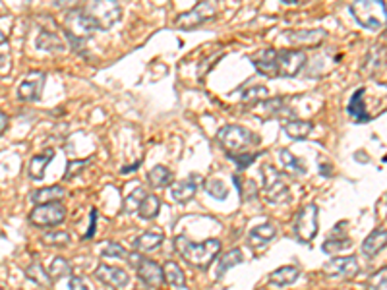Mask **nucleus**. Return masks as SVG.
Wrapping results in <instances>:
<instances>
[{"label": "nucleus", "mask_w": 387, "mask_h": 290, "mask_svg": "<svg viewBox=\"0 0 387 290\" xmlns=\"http://www.w3.org/2000/svg\"><path fill=\"white\" fill-rule=\"evenodd\" d=\"M174 247L192 267L207 269L221 252V240L209 238L204 242H192L188 237L180 234L174 238Z\"/></svg>", "instance_id": "f257e3e1"}, {"label": "nucleus", "mask_w": 387, "mask_h": 290, "mask_svg": "<svg viewBox=\"0 0 387 290\" xmlns=\"http://www.w3.org/2000/svg\"><path fill=\"white\" fill-rule=\"evenodd\" d=\"M356 22L366 29H379L386 25V2L384 0H356L349 6Z\"/></svg>", "instance_id": "f03ea898"}, {"label": "nucleus", "mask_w": 387, "mask_h": 290, "mask_svg": "<svg viewBox=\"0 0 387 290\" xmlns=\"http://www.w3.org/2000/svg\"><path fill=\"white\" fill-rule=\"evenodd\" d=\"M217 141L226 153H242L250 145H258L259 138L244 126L228 124L217 132Z\"/></svg>", "instance_id": "7ed1b4c3"}, {"label": "nucleus", "mask_w": 387, "mask_h": 290, "mask_svg": "<svg viewBox=\"0 0 387 290\" xmlns=\"http://www.w3.org/2000/svg\"><path fill=\"white\" fill-rule=\"evenodd\" d=\"M261 176H263V193L269 204L277 205L285 204L290 200V188L285 174L279 172L273 165H263L261 167Z\"/></svg>", "instance_id": "20e7f679"}, {"label": "nucleus", "mask_w": 387, "mask_h": 290, "mask_svg": "<svg viewBox=\"0 0 387 290\" xmlns=\"http://www.w3.org/2000/svg\"><path fill=\"white\" fill-rule=\"evenodd\" d=\"M82 6L87 12V16L91 18V22L95 23L97 32L110 29L120 20V12H122L119 4L113 0H105V2L93 0L89 4H82Z\"/></svg>", "instance_id": "39448f33"}, {"label": "nucleus", "mask_w": 387, "mask_h": 290, "mask_svg": "<svg viewBox=\"0 0 387 290\" xmlns=\"http://www.w3.org/2000/svg\"><path fill=\"white\" fill-rule=\"evenodd\" d=\"M215 16H217L215 4H213V2H205V0H202V2H198V4L194 6L192 10L178 14L176 20H174V25H176L178 29L190 32V29H196V27L204 25L205 22L213 20Z\"/></svg>", "instance_id": "423d86ee"}, {"label": "nucleus", "mask_w": 387, "mask_h": 290, "mask_svg": "<svg viewBox=\"0 0 387 290\" xmlns=\"http://www.w3.org/2000/svg\"><path fill=\"white\" fill-rule=\"evenodd\" d=\"M318 217H320V209H318L316 204H306L296 213V219H294V234L304 244L312 242L314 237L318 234V228H320Z\"/></svg>", "instance_id": "0eeeda50"}, {"label": "nucleus", "mask_w": 387, "mask_h": 290, "mask_svg": "<svg viewBox=\"0 0 387 290\" xmlns=\"http://www.w3.org/2000/svg\"><path fill=\"white\" fill-rule=\"evenodd\" d=\"M66 219V207L60 202H53V204L37 205L30 213V223L41 228H51V226H58L64 223Z\"/></svg>", "instance_id": "6e6552de"}, {"label": "nucleus", "mask_w": 387, "mask_h": 290, "mask_svg": "<svg viewBox=\"0 0 387 290\" xmlns=\"http://www.w3.org/2000/svg\"><path fill=\"white\" fill-rule=\"evenodd\" d=\"M304 51H277V77H294L306 66Z\"/></svg>", "instance_id": "1a4fd4ad"}, {"label": "nucleus", "mask_w": 387, "mask_h": 290, "mask_svg": "<svg viewBox=\"0 0 387 290\" xmlns=\"http://www.w3.org/2000/svg\"><path fill=\"white\" fill-rule=\"evenodd\" d=\"M45 82H47L45 72H39V70L30 72L27 77H25L22 84H20V87H18V97H20V101H23V103H35V101H39L41 95H43Z\"/></svg>", "instance_id": "9d476101"}, {"label": "nucleus", "mask_w": 387, "mask_h": 290, "mask_svg": "<svg viewBox=\"0 0 387 290\" xmlns=\"http://www.w3.org/2000/svg\"><path fill=\"white\" fill-rule=\"evenodd\" d=\"M358 261L355 256H343V258H333L323 265V273L329 277H341V279H355L358 275Z\"/></svg>", "instance_id": "9b49d317"}, {"label": "nucleus", "mask_w": 387, "mask_h": 290, "mask_svg": "<svg viewBox=\"0 0 387 290\" xmlns=\"http://www.w3.org/2000/svg\"><path fill=\"white\" fill-rule=\"evenodd\" d=\"M95 279L101 280L103 285L113 287V289H124L128 287L130 275L122 267H113V265H99L95 269Z\"/></svg>", "instance_id": "f8f14e48"}, {"label": "nucleus", "mask_w": 387, "mask_h": 290, "mask_svg": "<svg viewBox=\"0 0 387 290\" xmlns=\"http://www.w3.org/2000/svg\"><path fill=\"white\" fill-rule=\"evenodd\" d=\"M136 269H138V277L141 279V282L145 285V287H159L163 285V267L157 263V261H153V259H145L141 258L136 261Z\"/></svg>", "instance_id": "ddd939ff"}, {"label": "nucleus", "mask_w": 387, "mask_h": 290, "mask_svg": "<svg viewBox=\"0 0 387 290\" xmlns=\"http://www.w3.org/2000/svg\"><path fill=\"white\" fill-rule=\"evenodd\" d=\"M287 99L283 97H268L263 101H259L258 105H254V114H259L261 119H277V117H283L287 112Z\"/></svg>", "instance_id": "4468645a"}, {"label": "nucleus", "mask_w": 387, "mask_h": 290, "mask_svg": "<svg viewBox=\"0 0 387 290\" xmlns=\"http://www.w3.org/2000/svg\"><path fill=\"white\" fill-rule=\"evenodd\" d=\"M200 182H202V176H198V174L188 176L186 180L178 182L174 188H172V200L178 202V204H188L194 195L198 193Z\"/></svg>", "instance_id": "2eb2a0df"}, {"label": "nucleus", "mask_w": 387, "mask_h": 290, "mask_svg": "<svg viewBox=\"0 0 387 290\" xmlns=\"http://www.w3.org/2000/svg\"><path fill=\"white\" fill-rule=\"evenodd\" d=\"M254 68L256 72L268 77H277V51L275 49H266L254 58Z\"/></svg>", "instance_id": "dca6fc26"}, {"label": "nucleus", "mask_w": 387, "mask_h": 290, "mask_svg": "<svg viewBox=\"0 0 387 290\" xmlns=\"http://www.w3.org/2000/svg\"><path fill=\"white\" fill-rule=\"evenodd\" d=\"M285 37L298 47H318L327 37V33L323 29H304V32H287Z\"/></svg>", "instance_id": "f3484780"}, {"label": "nucleus", "mask_w": 387, "mask_h": 290, "mask_svg": "<svg viewBox=\"0 0 387 290\" xmlns=\"http://www.w3.org/2000/svg\"><path fill=\"white\" fill-rule=\"evenodd\" d=\"M364 95H366V89L364 87H358L353 97H351V101H349V107H347V112L353 117L355 122H368L370 117H368V112H366V103H364Z\"/></svg>", "instance_id": "a211bd4d"}, {"label": "nucleus", "mask_w": 387, "mask_h": 290, "mask_svg": "<svg viewBox=\"0 0 387 290\" xmlns=\"http://www.w3.org/2000/svg\"><path fill=\"white\" fill-rule=\"evenodd\" d=\"M386 228H376L372 234H368L364 242H362V254L366 258H376L377 254L386 247Z\"/></svg>", "instance_id": "6ab92c4d"}, {"label": "nucleus", "mask_w": 387, "mask_h": 290, "mask_svg": "<svg viewBox=\"0 0 387 290\" xmlns=\"http://www.w3.org/2000/svg\"><path fill=\"white\" fill-rule=\"evenodd\" d=\"M314 124L310 120H301V119H292L287 120L283 124V132L289 136L290 140H304L312 134Z\"/></svg>", "instance_id": "aec40b11"}, {"label": "nucleus", "mask_w": 387, "mask_h": 290, "mask_svg": "<svg viewBox=\"0 0 387 290\" xmlns=\"http://www.w3.org/2000/svg\"><path fill=\"white\" fill-rule=\"evenodd\" d=\"M277 237V228L275 225H271V223H263V225L256 226V228H252L250 230V234H248V242H250V246L254 247H259V246H266L268 242H271L273 238Z\"/></svg>", "instance_id": "412c9836"}, {"label": "nucleus", "mask_w": 387, "mask_h": 290, "mask_svg": "<svg viewBox=\"0 0 387 290\" xmlns=\"http://www.w3.org/2000/svg\"><path fill=\"white\" fill-rule=\"evenodd\" d=\"M301 277V269L296 265H285V267L275 269L271 275H269V285L273 287H287L292 285L294 280H298Z\"/></svg>", "instance_id": "4be33fe9"}, {"label": "nucleus", "mask_w": 387, "mask_h": 290, "mask_svg": "<svg viewBox=\"0 0 387 290\" xmlns=\"http://www.w3.org/2000/svg\"><path fill=\"white\" fill-rule=\"evenodd\" d=\"M54 149H45L43 153H37L30 162V178L32 180H43L45 178V169L47 165L53 161Z\"/></svg>", "instance_id": "5701e85b"}, {"label": "nucleus", "mask_w": 387, "mask_h": 290, "mask_svg": "<svg viewBox=\"0 0 387 290\" xmlns=\"http://www.w3.org/2000/svg\"><path fill=\"white\" fill-rule=\"evenodd\" d=\"M64 188L60 186H47V188H39L32 193V202L37 205L53 204V202H60L64 197Z\"/></svg>", "instance_id": "b1692460"}, {"label": "nucleus", "mask_w": 387, "mask_h": 290, "mask_svg": "<svg viewBox=\"0 0 387 290\" xmlns=\"http://www.w3.org/2000/svg\"><path fill=\"white\" fill-rule=\"evenodd\" d=\"M163 240H165V237L159 234V232H143V234H140L134 240V250H136V254L141 256V254L157 250L163 244Z\"/></svg>", "instance_id": "393cba45"}, {"label": "nucleus", "mask_w": 387, "mask_h": 290, "mask_svg": "<svg viewBox=\"0 0 387 290\" xmlns=\"http://www.w3.org/2000/svg\"><path fill=\"white\" fill-rule=\"evenodd\" d=\"M148 182L151 188H167L172 184V171L165 165H155L148 172Z\"/></svg>", "instance_id": "a878e982"}, {"label": "nucleus", "mask_w": 387, "mask_h": 290, "mask_svg": "<svg viewBox=\"0 0 387 290\" xmlns=\"http://www.w3.org/2000/svg\"><path fill=\"white\" fill-rule=\"evenodd\" d=\"M384 66H386V49L384 47H374L366 56V64L362 66V72L376 74L379 70H384Z\"/></svg>", "instance_id": "bb28decb"}, {"label": "nucleus", "mask_w": 387, "mask_h": 290, "mask_svg": "<svg viewBox=\"0 0 387 290\" xmlns=\"http://www.w3.org/2000/svg\"><path fill=\"white\" fill-rule=\"evenodd\" d=\"M244 261V256H242V252L238 250V247H233V250H228L225 252V256H221L219 259V267H217V277L221 279L223 275H225L226 271H231L233 267H237Z\"/></svg>", "instance_id": "cd10ccee"}, {"label": "nucleus", "mask_w": 387, "mask_h": 290, "mask_svg": "<svg viewBox=\"0 0 387 290\" xmlns=\"http://www.w3.org/2000/svg\"><path fill=\"white\" fill-rule=\"evenodd\" d=\"M163 279H165V282L176 287V289H184V287H186L184 271L178 267V263H174V261H167V263H165V267H163Z\"/></svg>", "instance_id": "c85d7f7f"}, {"label": "nucleus", "mask_w": 387, "mask_h": 290, "mask_svg": "<svg viewBox=\"0 0 387 290\" xmlns=\"http://www.w3.org/2000/svg\"><path fill=\"white\" fill-rule=\"evenodd\" d=\"M159 209H161V200L155 193H145V197L141 200L140 207H138V213L141 219L150 221L159 215Z\"/></svg>", "instance_id": "c756f323"}, {"label": "nucleus", "mask_w": 387, "mask_h": 290, "mask_svg": "<svg viewBox=\"0 0 387 290\" xmlns=\"http://www.w3.org/2000/svg\"><path fill=\"white\" fill-rule=\"evenodd\" d=\"M353 246V240L349 237H344V234H339L337 230L331 232V238H327L325 242H323L322 250L325 254H337V252H343V250H349V247Z\"/></svg>", "instance_id": "7c9ffc66"}, {"label": "nucleus", "mask_w": 387, "mask_h": 290, "mask_svg": "<svg viewBox=\"0 0 387 290\" xmlns=\"http://www.w3.org/2000/svg\"><path fill=\"white\" fill-rule=\"evenodd\" d=\"M279 159L281 162H283V167H285V171L292 172V174H306V172H308L304 161L298 159V157H294L289 149H281Z\"/></svg>", "instance_id": "2f4dec72"}, {"label": "nucleus", "mask_w": 387, "mask_h": 290, "mask_svg": "<svg viewBox=\"0 0 387 290\" xmlns=\"http://www.w3.org/2000/svg\"><path fill=\"white\" fill-rule=\"evenodd\" d=\"M25 277L32 279L33 282H37V285H41V287H49L53 282L51 277H49V273H47V269L41 263H37V261H33L25 267Z\"/></svg>", "instance_id": "473e14b6"}, {"label": "nucleus", "mask_w": 387, "mask_h": 290, "mask_svg": "<svg viewBox=\"0 0 387 290\" xmlns=\"http://www.w3.org/2000/svg\"><path fill=\"white\" fill-rule=\"evenodd\" d=\"M47 273H49L51 280H58L62 279V277H70V275H72V265L68 263V259L66 258H54L53 261H51L49 269H47Z\"/></svg>", "instance_id": "72a5a7b5"}, {"label": "nucleus", "mask_w": 387, "mask_h": 290, "mask_svg": "<svg viewBox=\"0 0 387 290\" xmlns=\"http://www.w3.org/2000/svg\"><path fill=\"white\" fill-rule=\"evenodd\" d=\"M37 47L43 49V51L53 53V51H62V49H64V43H62V39H60L56 33L43 32L37 37Z\"/></svg>", "instance_id": "f704fd0d"}, {"label": "nucleus", "mask_w": 387, "mask_h": 290, "mask_svg": "<svg viewBox=\"0 0 387 290\" xmlns=\"http://www.w3.org/2000/svg\"><path fill=\"white\" fill-rule=\"evenodd\" d=\"M269 97V89L266 86H256V87H250L246 89L242 97H240V101L244 103V105H258L259 101H263V99H268Z\"/></svg>", "instance_id": "c9c22d12"}, {"label": "nucleus", "mask_w": 387, "mask_h": 290, "mask_svg": "<svg viewBox=\"0 0 387 290\" xmlns=\"http://www.w3.org/2000/svg\"><path fill=\"white\" fill-rule=\"evenodd\" d=\"M89 165H91V159H70L66 165L64 180H74L75 176H80Z\"/></svg>", "instance_id": "e433bc0d"}, {"label": "nucleus", "mask_w": 387, "mask_h": 290, "mask_svg": "<svg viewBox=\"0 0 387 290\" xmlns=\"http://www.w3.org/2000/svg\"><path fill=\"white\" fill-rule=\"evenodd\" d=\"M205 192L209 193L211 197H215V200H226V195H228V188H226V184L223 180H219V178H211V180H207L205 182Z\"/></svg>", "instance_id": "4c0bfd02"}, {"label": "nucleus", "mask_w": 387, "mask_h": 290, "mask_svg": "<svg viewBox=\"0 0 387 290\" xmlns=\"http://www.w3.org/2000/svg\"><path fill=\"white\" fill-rule=\"evenodd\" d=\"M145 190L143 188H136L134 192L130 193L128 197L124 200V213H128V215H132V213H136L138 211V207H140L141 200L145 197Z\"/></svg>", "instance_id": "58836bf2"}, {"label": "nucleus", "mask_w": 387, "mask_h": 290, "mask_svg": "<svg viewBox=\"0 0 387 290\" xmlns=\"http://www.w3.org/2000/svg\"><path fill=\"white\" fill-rule=\"evenodd\" d=\"M226 157L231 159V161L237 165L240 171H244L248 169L252 162L258 159V155L256 153H246V151H242V153H226Z\"/></svg>", "instance_id": "ea45409f"}, {"label": "nucleus", "mask_w": 387, "mask_h": 290, "mask_svg": "<svg viewBox=\"0 0 387 290\" xmlns=\"http://www.w3.org/2000/svg\"><path fill=\"white\" fill-rule=\"evenodd\" d=\"M386 275H387V269H379L377 273H374L370 279L366 280V290H384L386 289Z\"/></svg>", "instance_id": "a19ab883"}, {"label": "nucleus", "mask_w": 387, "mask_h": 290, "mask_svg": "<svg viewBox=\"0 0 387 290\" xmlns=\"http://www.w3.org/2000/svg\"><path fill=\"white\" fill-rule=\"evenodd\" d=\"M45 244H54V246H66L70 244V234L68 232H49L43 237Z\"/></svg>", "instance_id": "79ce46f5"}, {"label": "nucleus", "mask_w": 387, "mask_h": 290, "mask_svg": "<svg viewBox=\"0 0 387 290\" xmlns=\"http://www.w3.org/2000/svg\"><path fill=\"white\" fill-rule=\"evenodd\" d=\"M103 258L126 259V258H128V252H126L124 247L120 246V244H115V242H110V244H107V247L103 250Z\"/></svg>", "instance_id": "37998d69"}, {"label": "nucleus", "mask_w": 387, "mask_h": 290, "mask_svg": "<svg viewBox=\"0 0 387 290\" xmlns=\"http://www.w3.org/2000/svg\"><path fill=\"white\" fill-rule=\"evenodd\" d=\"M238 193L242 195V200H244V202H252V200H256V197H258V186H256L254 180H248L246 184H242V186H240Z\"/></svg>", "instance_id": "c03bdc74"}, {"label": "nucleus", "mask_w": 387, "mask_h": 290, "mask_svg": "<svg viewBox=\"0 0 387 290\" xmlns=\"http://www.w3.org/2000/svg\"><path fill=\"white\" fill-rule=\"evenodd\" d=\"M12 25H14V18L12 16H0V45L8 41Z\"/></svg>", "instance_id": "a18cd8bd"}, {"label": "nucleus", "mask_w": 387, "mask_h": 290, "mask_svg": "<svg viewBox=\"0 0 387 290\" xmlns=\"http://www.w3.org/2000/svg\"><path fill=\"white\" fill-rule=\"evenodd\" d=\"M95 226H97V209H91V219H89V228L87 232L82 237V240H91L95 237Z\"/></svg>", "instance_id": "49530a36"}, {"label": "nucleus", "mask_w": 387, "mask_h": 290, "mask_svg": "<svg viewBox=\"0 0 387 290\" xmlns=\"http://www.w3.org/2000/svg\"><path fill=\"white\" fill-rule=\"evenodd\" d=\"M68 290H89V285L82 277H70V287Z\"/></svg>", "instance_id": "de8ad7c7"}, {"label": "nucleus", "mask_w": 387, "mask_h": 290, "mask_svg": "<svg viewBox=\"0 0 387 290\" xmlns=\"http://www.w3.org/2000/svg\"><path fill=\"white\" fill-rule=\"evenodd\" d=\"M6 128H8V117L0 110V136L6 132Z\"/></svg>", "instance_id": "09e8293b"}, {"label": "nucleus", "mask_w": 387, "mask_h": 290, "mask_svg": "<svg viewBox=\"0 0 387 290\" xmlns=\"http://www.w3.org/2000/svg\"><path fill=\"white\" fill-rule=\"evenodd\" d=\"M138 167H140V161L136 162V165H132V167H124V169H122V174H128V172H134V171H136V169H138Z\"/></svg>", "instance_id": "8fccbe9b"}, {"label": "nucleus", "mask_w": 387, "mask_h": 290, "mask_svg": "<svg viewBox=\"0 0 387 290\" xmlns=\"http://www.w3.org/2000/svg\"><path fill=\"white\" fill-rule=\"evenodd\" d=\"M322 174L323 176H329V174H331V172L329 171H333V169H331V167H329V165H322Z\"/></svg>", "instance_id": "3c124183"}, {"label": "nucleus", "mask_w": 387, "mask_h": 290, "mask_svg": "<svg viewBox=\"0 0 387 290\" xmlns=\"http://www.w3.org/2000/svg\"><path fill=\"white\" fill-rule=\"evenodd\" d=\"M283 4H298V0H281Z\"/></svg>", "instance_id": "603ef678"}, {"label": "nucleus", "mask_w": 387, "mask_h": 290, "mask_svg": "<svg viewBox=\"0 0 387 290\" xmlns=\"http://www.w3.org/2000/svg\"><path fill=\"white\" fill-rule=\"evenodd\" d=\"M259 290H266V289H259Z\"/></svg>", "instance_id": "864d4df0"}]
</instances>
